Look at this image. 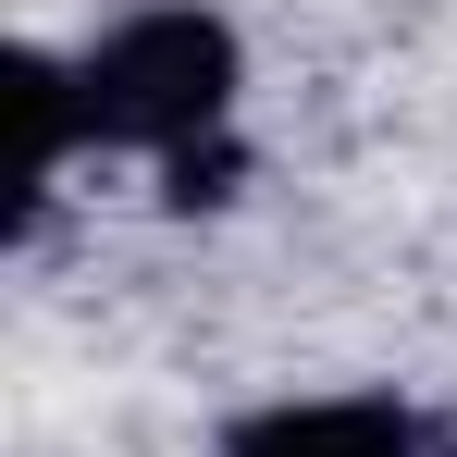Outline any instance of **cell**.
Instances as JSON below:
<instances>
[{
	"instance_id": "6da1fadb",
	"label": "cell",
	"mask_w": 457,
	"mask_h": 457,
	"mask_svg": "<svg viewBox=\"0 0 457 457\" xmlns=\"http://www.w3.org/2000/svg\"><path fill=\"white\" fill-rule=\"evenodd\" d=\"M87 87V149H137L173 173V198H211L198 173H235V87H247V50H235L223 12L198 0H149L124 25H99L75 50Z\"/></svg>"
},
{
	"instance_id": "7a4b0ae2",
	"label": "cell",
	"mask_w": 457,
	"mask_h": 457,
	"mask_svg": "<svg viewBox=\"0 0 457 457\" xmlns=\"http://www.w3.org/2000/svg\"><path fill=\"white\" fill-rule=\"evenodd\" d=\"M223 457H433V445H420V420L395 395L346 383V395H272V408H247L223 433Z\"/></svg>"
},
{
	"instance_id": "3957f363",
	"label": "cell",
	"mask_w": 457,
	"mask_h": 457,
	"mask_svg": "<svg viewBox=\"0 0 457 457\" xmlns=\"http://www.w3.org/2000/svg\"><path fill=\"white\" fill-rule=\"evenodd\" d=\"M445 457H457V445H445Z\"/></svg>"
}]
</instances>
